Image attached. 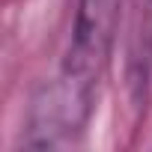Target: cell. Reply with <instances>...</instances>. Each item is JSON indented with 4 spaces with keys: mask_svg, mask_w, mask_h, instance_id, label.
<instances>
[{
    "mask_svg": "<svg viewBox=\"0 0 152 152\" xmlns=\"http://www.w3.org/2000/svg\"><path fill=\"white\" fill-rule=\"evenodd\" d=\"M122 0H75L72 42L63 63V104H87L107 63Z\"/></svg>",
    "mask_w": 152,
    "mask_h": 152,
    "instance_id": "6da1fadb",
    "label": "cell"
},
{
    "mask_svg": "<svg viewBox=\"0 0 152 152\" xmlns=\"http://www.w3.org/2000/svg\"><path fill=\"white\" fill-rule=\"evenodd\" d=\"M149 9H152V3H149ZM149 24H152V12H149Z\"/></svg>",
    "mask_w": 152,
    "mask_h": 152,
    "instance_id": "7a4b0ae2",
    "label": "cell"
}]
</instances>
